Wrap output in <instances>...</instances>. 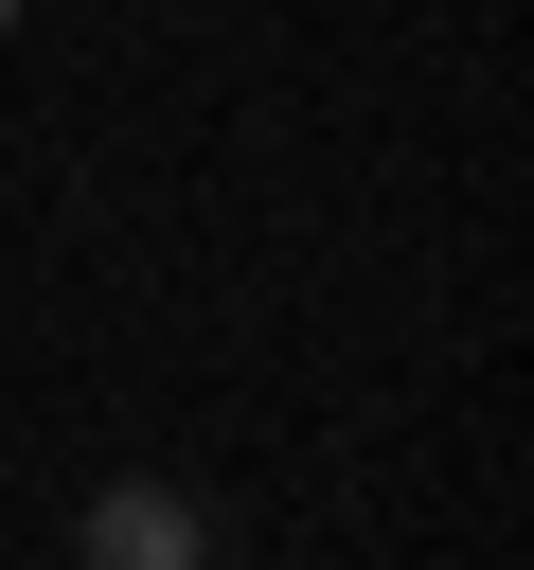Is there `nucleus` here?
Masks as SVG:
<instances>
[{
  "label": "nucleus",
  "instance_id": "f257e3e1",
  "mask_svg": "<svg viewBox=\"0 0 534 570\" xmlns=\"http://www.w3.org/2000/svg\"><path fill=\"white\" fill-rule=\"evenodd\" d=\"M71 570H214V517H196L178 481H107V499L71 517Z\"/></svg>",
  "mask_w": 534,
  "mask_h": 570
},
{
  "label": "nucleus",
  "instance_id": "f03ea898",
  "mask_svg": "<svg viewBox=\"0 0 534 570\" xmlns=\"http://www.w3.org/2000/svg\"><path fill=\"white\" fill-rule=\"evenodd\" d=\"M0 36H18V0H0Z\"/></svg>",
  "mask_w": 534,
  "mask_h": 570
}]
</instances>
